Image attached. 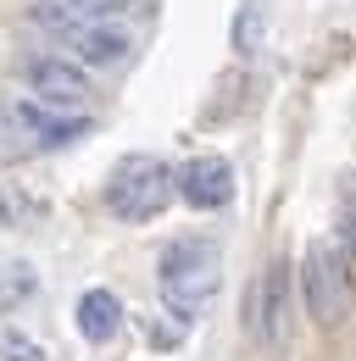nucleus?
<instances>
[{
    "label": "nucleus",
    "mask_w": 356,
    "mask_h": 361,
    "mask_svg": "<svg viewBox=\"0 0 356 361\" xmlns=\"http://www.w3.org/2000/svg\"><path fill=\"white\" fill-rule=\"evenodd\" d=\"M262 39H267V0H239V11H234V50L256 56Z\"/></svg>",
    "instance_id": "11"
},
{
    "label": "nucleus",
    "mask_w": 356,
    "mask_h": 361,
    "mask_svg": "<svg viewBox=\"0 0 356 361\" xmlns=\"http://www.w3.org/2000/svg\"><path fill=\"white\" fill-rule=\"evenodd\" d=\"M34 289H40V272L28 262H0V312H17Z\"/></svg>",
    "instance_id": "12"
},
{
    "label": "nucleus",
    "mask_w": 356,
    "mask_h": 361,
    "mask_svg": "<svg viewBox=\"0 0 356 361\" xmlns=\"http://www.w3.org/2000/svg\"><path fill=\"white\" fill-rule=\"evenodd\" d=\"M156 289L178 322H195L222 289V250L212 239H173L156 256Z\"/></svg>",
    "instance_id": "1"
},
{
    "label": "nucleus",
    "mask_w": 356,
    "mask_h": 361,
    "mask_svg": "<svg viewBox=\"0 0 356 361\" xmlns=\"http://www.w3.org/2000/svg\"><path fill=\"white\" fill-rule=\"evenodd\" d=\"M167 206H173V167L162 156L134 150V156H123L112 167V178H106V212L117 223H150Z\"/></svg>",
    "instance_id": "2"
},
{
    "label": "nucleus",
    "mask_w": 356,
    "mask_h": 361,
    "mask_svg": "<svg viewBox=\"0 0 356 361\" xmlns=\"http://www.w3.org/2000/svg\"><path fill=\"white\" fill-rule=\"evenodd\" d=\"M0 361H40V345L23 334H0Z\"/></svg>",
    "instance_id": "14"
},
{
    "label": "nucleus",
    "mask_w": 356,
    "mask_h": 361,
    "mask_svg": "<svg viewBox=\"0 0 356 361\" xmlns=\"http://www.w3.org/2000/svg\"><path fill=\"white\" fill-rule=\"evenodd\" d=\"M173 195H184V206H195V212H222L234 200L228 156H189L184 173H173Z\"/></svg>",
    "instance_id": "5"
},
{
    "label": "nucleus",
    "mask_w": 356,
    "mask_h": 361,
    "mask_svg": "<svg viewBox=\"0 0 356 361\" xmlns=\"http://www.w3.org/2000/svg\"><path fill=\"white\" fill-rule=\"evenodd\" d=\"M301 289H307V312L323 328H334L351 312V262H345V250L328 245V239H312L307 267H301Z\"/></svg>",
    "instance_id": "3"
},
{
    "label": "nucleus",
    "mask_w": 356,
    "mask_h": 361,
    "mask_svg": "<svg viewBox=\"0 0 356 361\" xmlns=\"http://www.w3.org/2000/svg\"><path fill=\"white\" fill-rule=\"evenodd\" d=\"M340 250L345 262H356V173H345L340 183Z\"/></svg>",
    "instance_id": "13"
},
{
    "label": "nucleus",
    "mask_w": 356,
    "mask_h": 361,
    "mask_svg": "<svg viewBox=\"0 0 356 361\" xmlns=\"http://www.w3.org/2000/svg\"><path fill=\"white\" fill-rule=\"evenodd\" d=\"M0 228H6V200H0Z\"/></svg>",
    "instance_id": "15"
},
{
    "label": "nucleus",
    "mask_w": 356,
    "mask_h": 361,
    "mask_svg": "<svg viewBox=\"0 0 356 361\" xmlns=\"http://www.w3.org/2000/svg\"><path fill=\"white\" fill-rule=\"evenodd\" d=\"M129 34L117 23H89V28H73V61L78 67H117L129 61Z\"/></svg>",
    "instance_id": "8"
},
{
    "label": "nucleus",
    "mask_w": 356,
    "mask_h": 361,
    "mask_svg": "<svg viewBox=\"0 0 356 361\" xmlns=\"http://www.w3.org/2000/svg\"><path fill=\"white\" fill-rule=\"evenodd\" d=\"M245 322L251 334L262 339L267 350H284L290 345V262H267V272L251 283V300H245Z\"/></svg>",
    "instance_id": "4"
},
{
    "label": "nucleus",
    "mask_w": 356,
    "mask_h": 361,
    "mask_svg": "<svg viewBox=\"0 0 356 361\" xmlns=\"http://www.w3.org/2000/svg\"><path fill=\"white\" fill-rule=\"evenodd\" d=\"M28 90L40 94L44 106H78L89 94V78L78 61H67V56H34L28 61Z\"/></svg>",
    "instance_id": "6"
},
{
    "label": "nucleus",
    "mask_w": 356,
    "mask_h": 361,
    "mask_svg": "<svg viewBox=\"0 0 356 361\" xmlns=\"http://www.w3.org/2000/svg\"><path fill=\"white\" fill-rule=\"evenodd\" d=\"M11 117H17V123H28V128H40V139H34L40 150H56V145H73V139H84L89 128H95L89 117H67V123H61V117H40L34 106H17Z\"/></svg>",
    "instance_id": "10"
},
{
    "label": "nucleus",
    "mask_w": 356,
    "mask_h": 361,
    "mask_svg": "<svg viewBox=\"0 0 356 361\" xmlns=\"http://www.w3.org/2000/svg\"><path fill=\"white\" fill-rule=\"evenodd\" d=\"M129 6L134 0H40L34 6V23L73 34V28H89V23H117Z\"/></svg>",
    "instance_id": "7"
},
{
    "label": "nucleus",
    "mask_w": 356,
    "mask_h": 361,
    "mask_svg": "<svg viewBox=\"0 0 356 361\" xmlns=\"http://www.w3.org/2000/svg\"><path fill=\"white\" fill-rule=\"evenodd\" d=\"M117 328H123V300L112 289H84L78 295V334L89 345H106V339H117Z\"/></svg>",
    "instance_id": "9"
}]
</instances>
